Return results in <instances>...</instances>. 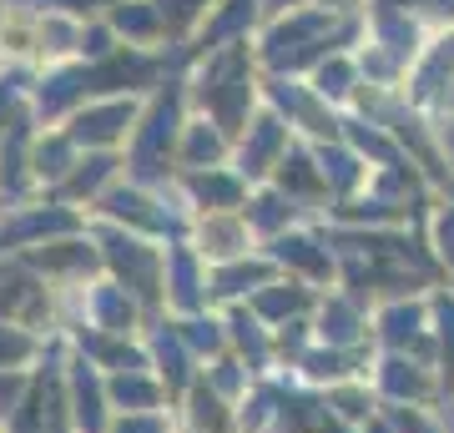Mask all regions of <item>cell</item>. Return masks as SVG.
Wrapping results in <instances>:
<instances>
[{"label": "cell", "mask_w": 454, "mask_h": 433, "mask_svg": "<svg viewBox=\"0 0 454 433\" xmlns=\"http://www.w3.org/2000/svg\"><path fill=\"white\" fill-rule=\"evenodd\" d=\"M283 187H293V192H313V172L303 157H288L283 161Z\"/></svg>", "instance_id": "obj_10"}, {"label": "cell", "mask_w": 454, "mask_h": 433, "mask_svg": "<svg viewBox=\"0 0 454 433\" xmlns=\"http://www.w3.org/2000/svg\"><path fill=\"white\" fill-rule=\"evenodd\" d=\"M157 11H162V20L172 26V31H182V26H192V20L207 11V0H162Z\"/></svg>", "instance_id": "obj_7"}, {"label": "cell", "mask_w": 454, "mask_h": 433, "mask_svg": "<svg viewBox=\"0 0 454 433\" xmlns=\"http://www.w3.org/2000/svg\"><path fill=\"white\" fill-rule=\"evenodd\" d=\"M71 5H76V11H86V0H71Z\"/></svg>", "instance_id": "obj_13"}, {"label": "cell", "mask_w": 454, "mask_h": 433, "mask_svg": "<svg viewBox=\"0 0 454 433\" xmlns=\"http://www.w3.org/2000/svg\"><path fill=\"white\" fill-rule=\"evenodd\" d=\"M394 5H429V11H450L454 16V0H394Z\"/></svg>", "instance_id": "obj_11"}, {"label": "cell", "mask_w": 454, "mask_h": 433, "mask_svg": "<svg viewBox=\"0 0 454 433\" xmlns=\"http://www.w3.org/2000/svg\"><path fill=\"white\" fill-rule=\"evenodd\" d=\"M278 142H283V127H278V116H262L258 127H253V142L243 146V172H262L258 161L268 157V151H278Z\"/></svg>", "instance_id": "obj_4"}, {"label": "cell", "mask_w": 454, "mask_h": 433, "mask_svg": "<svg viewBox=\"0 0 454 433\" xmlns=\"http://www.w3.org/2000/svg\"><path fill=\"white\" fill-rule=\"evenodd\" d=\"M247 20H253V0H227V11L217 20H212V41H217V35H232V31H243Z\"/></svg>", "instance_id": "obj_6"}, {"label": "cell", "mask_w": 454, "mask_h": 433, "mask_svg": "<svg viewBox=\"0 0 454 433\" xmlns=\"http://www.w3.org/2000/svg\"><path fill=\"white\" fill-rule=\"evenodd\" d=\"M217 151H223V136L212 131V121L187 127V146H182V161H187V166H202V161H212Z\"/></svg>", "instance_id": "obj_5"}, {"label": "cell", "mask_w": 454, "mask_h": 433, "mask_svg": "<svg viewBox=\"0 0 454 433\" xmlns=\"http://www.w3.org/2000/svg\"><path fill=\"white\" fill-rule=\"evenodd\" d=\"M131 127V101H106V106H91V112L76 116V127H71V142H116L121 131Z\"/></svg>", "instance_id": "obj_1"}, {"label": "cell", "mask_w": 454, "mask_h": 433, "mask_svg": "<svg viewBox=\"0 0 454 433\" xmlns=\"http://www.w3.org/2000/svg\"><path fill=\"white\" fill-rule=\"evenodd\" d=\"M197 197H202V202H227V207H232V202H238V182H227V177H197Z\"/></svg>", "instance_id": "obj_9"}, {"label": "cell", "mask_w": 454, "mask_h": 433, "mask_svg": "<svg viewBox=\"0 0 454 433\" xmlns=\"http://www.w3.org/2000/svg\"><path fill=\"white\" fill-rule=\"evenodd\" d=\"M348 91V61L318 66V97H343Z\"/></svg>", "instance_id": "obj_8"}, {"label": "cell", "mask_w": 454, "mask_h": 433, "mask_svg": "<svg viewBox=\"0 0 454 433\" xmlns=\"http://www.w3.org/2000/svg\"><path fill=\"white\" fill-rule=\"evenodd\" d=\"M177 136V91H167L162 101H157V112H152V121H146V131L137 136V161H142V172H152L146 161L157 157L167 142Z\"/></svg>", "instance_id": "obj_2"}, {"label": "cell", "mask_w": 454, "mask_h": 433, "mask_svg": "<svg viewBox=\"0 0 454 433\" xmlns=\"http://www.w3.org/2000/svg\"><path fill=\"white\" fill-rule=\"evenodd\" d=\"M268 5H273V11H283V5H298V0H268Z\"/></svg>", "instance_id": "obj_12"}, {"label": "cell", "mask_w": 454, "mask_h": 433, "mask_svg": "<svg viewBox=\"0 0 454 433\" xmlns=\"http://www.w3.org/2000/svg\"><path fill=\"white\" fill-rule=\"evenodd\" d=\"M112 26L116 31H127L131 41H146V35H157V26H162V11L146 5V0H116Z\"/></svg>", "instance_id": "obj_3"}]
</instances>
